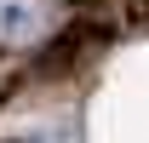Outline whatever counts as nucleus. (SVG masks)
Here are the masks:
<instances>
[{"label":"nucleus","instance_id":"obj_1","mask_svg":"<svg viewBox=\"0 0 149 143\" xmlns=\"http://www.w3.org/2000/svg\"><path fill=\"white\" fill-rule=\"evenodd\" d=\"M52 35V6L46 0H0V46L29 52Z\"/></svg>","mask_w":149,"mask_h":143},{"label":"nucleus","instance_id":"obj_2","mask_svg":"<svg viewBox=\"0 0 149 143\" xmlns=\"http://www.w3.org/2000/svg\"><path fill=\"white\" fill-rule=\"evenodd\" d=\"M29 143H35V137H29Z\"/></svg>","mask_w":149,"mask_h":143}]
</instances>
